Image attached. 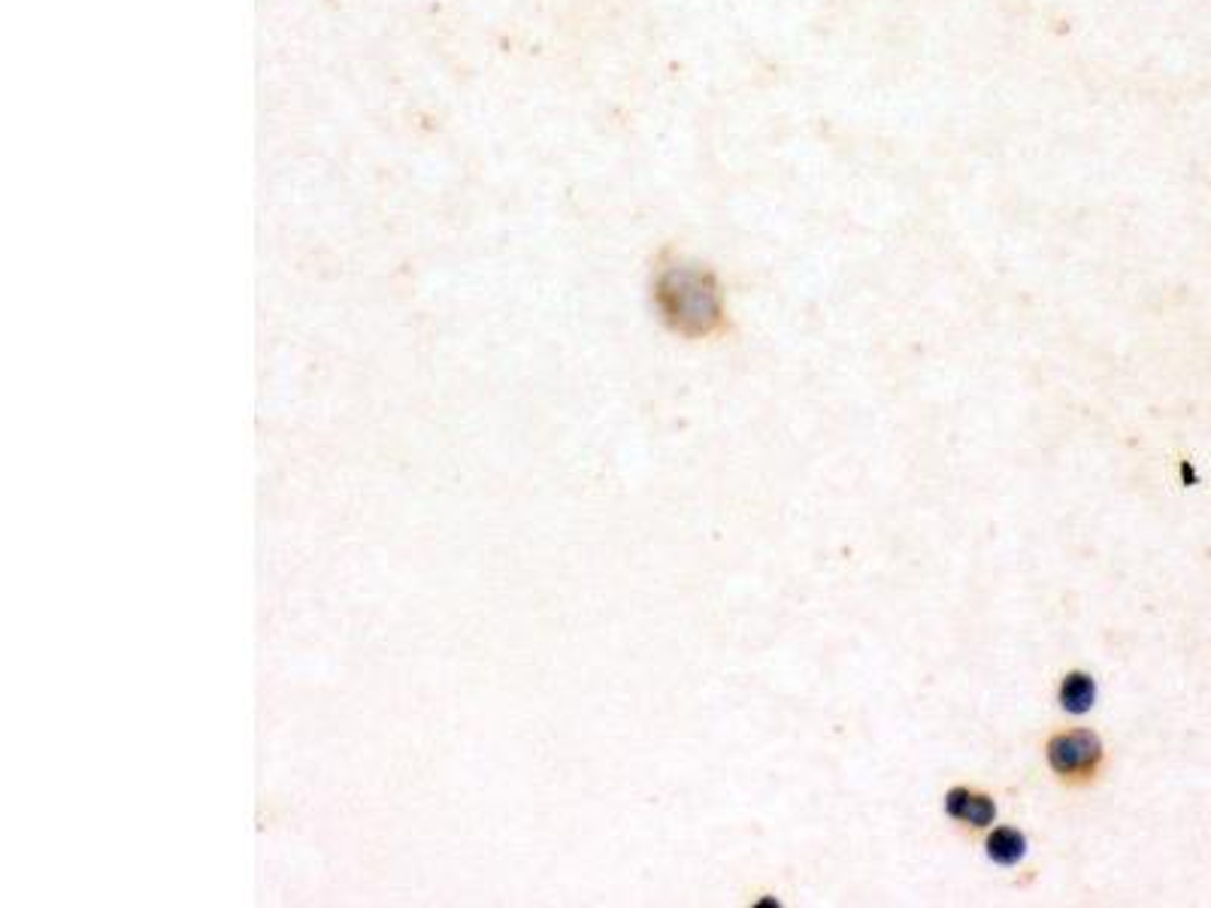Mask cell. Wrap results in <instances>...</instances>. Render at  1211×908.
<instances>
[{"mask_svg": "<svg viewBox=\"0 0 1211 908\" xmlns=\"http://www.w3.org/2000/svg\"><path fill=\"white\" fill-rule=\"evenodd\" d=\"M945 812L952 814L954 821L967 824V827L981 830L988 827V824H994L996 806L984 794H976L969 787H954L952 794H948V800H945Z\"/></svg>", "mask_w": 1211, "mask_h": 908, "instance_id": "3957f363", "label": "cell"}, {"mask_svg": "<svg viewBox=\"0 0 1211 908\" xmlns=\"http://www.w3.org/2000/svg\"><path fill=\"white\" fill-rule=\"evenodd\" d=\"M1061 703L1073 715H1085L1097 703V681L1090 673H1069L1061 685Z\"/></svg>", "mask_w": 1211, "mask_h": 908, "instance_id": "5b68a950", "label": "cell"}, {"mask_svg": "<svg viewBox=\"0 0 1211 908\" xmlns=\"http://www.w3.org/2000/svg\"><path fill=\"white\" fill-rule=\"evenodd\" d=\"M1027 855V836L1015 827H1000L988 836V857L996 867H1018Z\"/></svg>", "mask_w": 1211, "mask_h": 908, "instance_id": "277c9868", "label": "cell"}, {"mask_svg": "<svg viewBox=\"0 0 1211 908\" xmlns=\"http://www.w3.org/2000/svg\"><path fill=\"white\" fill-rule=\"evenodd\" d=\"M657 303L664 318L685 337H706L722 325V294L706 270L669 267L657 282Z\"/></svg>", "mask_w": 1211, "mask_h": 908, "instance_id": "6da1fadb", "label": "cell"}, {"mask_svg": "<svg viewBox=\"0 0 1211 908\" xmlns=\"http://www.w3.org/2000/svg\"><path fill=\"white\" fill-rule=\"evenodd\" d=\"M1049 763L1063 782H1090L1103 763V742L1090 730L1061 733L1049 742Z\"/></svg>", "mask_w": 1211, "mask_h": 908, "instance_id": "7a4b0ae2", "label": "cell"}]
</instances>
